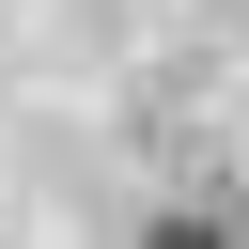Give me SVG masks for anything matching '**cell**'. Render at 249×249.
Returning a JSON list of instances; mask_svg holds the SVG:
<instances>
[{"mask_svg":"<svg viewBox=\"0 0 249 249\" xmlns=\"http://www.w3.org/2000/svg\"><path fill=\"white\" fill-rule=\"evenodd\" d=\"M140 249H249V233H233V218H202V202H171V218H156Z\"/></svg>","mask_w":249,"mask_h":249,"instance_id":"cell-1","label":"cell"}]
</instances>
